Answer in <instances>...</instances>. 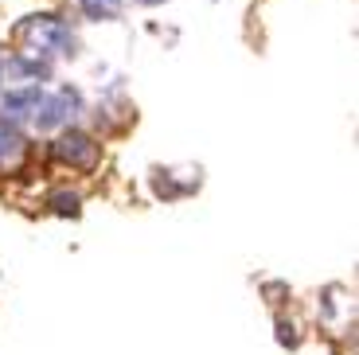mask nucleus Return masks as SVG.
I'll list each match as a JSON object with an SVG mask.
<instances>
[{"label":"nucleus","instance_id":"obj_1","mask_svg":"<svg viewBox=\"0 0 359 355\" xmlns=\"http://www.w3.org/2000/svg\"><path fill=\"white\" fill-rule=\"evenodd\" d=\"M16 32L32 43V51H39V55H63V51L71 55L74 51V36L55 16H32V20H24Z\"/></svg>","mask_w":359,"mask_h":355},{"label":"nucleus","instance_id":"obj_2","mask_svg":"<svg viewBox=\"0 0 359 355\" xmlns=\"http://www.w3.org/2000/svg\"><path fill=\"white\" fill-rule=\"evenodd\" d=\"M55 152H59V160L79 164V168H90V164L98 160V145L90 141L86 133H63L59 141H55Z\"/></svg>","mask_w":359,"mask_h":355},{"label":"nucleus","instance_id":"obj_3","mask_svg":"<svg viewBox=\"0 0 359 355\" xmlns=\"http://www.w3.org/2000/svg\"><path fill=\"white\" fill-rule=\"evenodd\" d=\"M4 106H8L12 117L32 114V109L39 106V90H16V94H8V98H4Z\"/></svg>","mask_w":359,"mask_h":355},{"label":"nucleus","instance_id":"obj_4","mask_svg":"<svg viewBox=\"0 0 359 355\" xmlns=\"http://www.w3.org/2000/svg\"><path fill=\"white\" fill-rule=\"evenodd\" d=\"M79 4L90 20H117L121 12V0H79Z\"/></svg>","mask_w":359,"mask_h":355},{"label":"nucleus","instance_id":"obj_5","mask_svg":"<svg viewBox=\"0 0 359 355\" xmlns=\"http://www.w3.org/2000/svg\"><path fill=\"white\" fill-rule=\"evenodd\" d=\"M20 152H24V141H20L16 133H12L8 125L0 121V164H8V160H16Z\"/></svg>","mask_w":359,"mask_h":355},{"label":"nucleus","instance_id":"obj_6","mask_svg":"<svg viewBox=\"0 0 359 355\" xmlns=\"http://www.w3.org/2000/svg\"><path fill=\"white\" fill-rule=\"evenodd\" d=\"M141 4H164V0H141Z\"/></svg>","mask_w":359,"mask_h":355},{"label":"nucleus","instance_id":"obj_7","mask_svg":"<svg viewBox=\"0 0 359 355\" xmlns=\"http://www.w3.org/2000/svg\"><path fill=\"white\" fill-rule=\"evenodd\" d=\"M0 79H4V59H0Z\"/></svg>","mask_w":359,"mask_h":355}]
</instances>
